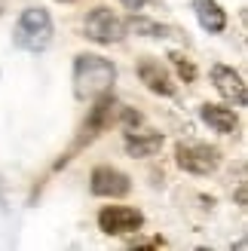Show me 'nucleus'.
Listing matches in <instances>:
<instances>
[{
    "mask_svg": "<svg viewBox=\"0 0 248 251\" xmlns=\"http://www.w3.org/2000/svg\"><path fill=\"white\" fill-rule=\"evenodd\" d=\"M199 117L202 123H208L215 132L221 135H233L239 129V117L233 114V107H221V104H202L199 107Z\"/></svg>",
    "mask_w": 248,
    "mask_h": 251,
    "instance_id": "nucleus-11",
    "label": "nucleus"
},
{
    "mask_svg": "<svg viewBox=\"0 0 248 251\" xmlns=\"http://www.w3.org/2000/svg\"><path fill=\"white\" fill-rule=\"evenodd\" d=\"M144 227V215L138 208L129 205H104L98 211V230L107 236H126V233H138Z\"/></svg>",
    "mask_w": 248,
    "mask_h": 251,
    "instance_id": "nucleus-6",
    "label": "nucleus"
},
{
    "mask_svg": "<svg viewBox=\"0 0 248 251\" xmlns=\"http://www.w3.org/2000/svg\"><path fill=\"white\" fill-rule=\"evenodd\" d=\"M193 12L199 19L202 31H208V34H221L227 28V12L221 9L218 0H193Z\"/></svg>",
    "mask_w": 248,
    "mask_h": 251,
    "instance_id": "nucleus-10",
    "label": "nucleus"
},
{
    "mask_svg": "<svg viewBox=\"0 0 248 251\" xmlns=\"http://www.w3.org/2000/svg\"><path fill=\"white\" fill-rule=\"evenodd\" d=\"M58 3H74V0H58Z\"/></svg>",
    "mask_w": 248,
    "mask_h": 251,
    "instance_id": "nucleus-18",
    "label": "nucleus"
},
{
    "mask_svg": "<svg viewBox=\"0 0 248 251\" xmlns=\"http://www.w3.org/2000/svg\"><path fill=\"white\" fill-rule=\"evenodd\" d=\"M3 12H6V0H0V19H3Z\"/></svg>",
    "mask_w": 248,
    "mask_h": 251,
    "instance_id": "nucleus-17",
    "label": "nucleus"
},
{
    "mask_svg": "<svg viewBox=\"0 0 248 251\" xmlns=\"http://www.w3.org/2000/svg\"><path fill=\"white\" fill-rule=\"evenodd\" d=\"M12 43L25 52H43L52 43V16L40 6L25 9L16 22V31H12Z\"/></svg>",
    "mask_w": 248,
    "mask_h": 251,
    "instance_id": "nucleus-2",
    "label": "nucleus"
},
{
    "mask_svg": "<svg viewBox=\"0 0 248 251\" xmlns=\"http://www.w3.org/2000/svg\"><path fill=\"white\" fill-rule=\"evenodd\" d=\"M123 147H126L129 156H153L159 147H163V135L159 132H126V138H123Z\"/></svg>",
    "mask_w": 248,
    "mask_h": 251,
    "instance_id": "nucleus-12",
    "label": "nucleus"
},
{
    "mask_svg": "<svg viewBox=\"0 0 248 251\" xmlns=\"http://www.w3.org/2000/svg\"><path fill=\"white\" fill-rule=\"evenodd\" d=\"M169 58H172V65L178 68V74H181V80H184V83H193V80H196V68H193V61H190V58H184L181 52H172Z\"/></svg>",
    "mask_w": 248,
    "mask_h": 251,
    "instance_id": "nucleus-14",
    "label": "nucleus"
},
{
    "mask_svg": "<svg viewBox=\"0 0 248 251\" xmlns=\"http://www.w3.org/2000/svg\"><path fill=\"white\" fill-rule=\"evenodd\" d=\"M138 80H141L153 95H163V98H172V95L178 92L175 77L169 74L166 65H159V58H141V61H138Z\"/></svg>",
    "mask_w": 248,
    "mask_h": 251,
    "instance_id": "nucleus-8",
    "label": "nucleus"
},
{
    "mask_svg": "<svg viewBox=\"0 0 248 251\" xmlns=\"http://www.w3.org/2000/svg\"><path fill=\"white\" fill-rule=\"evenodd\" d=\"M175 162L184 172L205 178V175H215L221 169V150L218 147H208L202 141H187V144L181 141L175 147Z\"/></svg>",
    "mask_w": 248,
    "mask_h": 251,
    "instance_id": "nucleus-3",
    "label": "nucleus"
},
{
    "mask_svg": "<svg viewBox=\"0 0 248 251\" xmlns=\"http://www.w3.org/2000/svg\"><path fill=\"white\" fill-rule=\"evenodd\" d=\"M120 3L126 6V9H141V6H147V3H150V0H120Z\"/></svg>",
    "mask_w": 248,
    "mask_h": 251,
    "instance_id": "nucleus-16",
    "label": "nucleus"
},
{
    "mask_svg": "<svg viewBox=\"0 0 248 251\" xmlns=\"http://www.w3.org/2000/svg\"><path fill=\"white\" fill-rule=\"evenodd\" d=\"M89 190L95 196H104V199H123V196H129L132 181L126 172H120L114 166H98L89 175Z\"/></svg>",
    "mask_w": 248,
    "mask_h": 251,
    "instance_id": "nucleus-7",
    "label": "nucleus"
},
{
    "mask_svg": "<svg viewBox=\"0 0 248 251\" xmlns=\"http://www.w3.org/2000/svg\"><path fill=\"white\" fill-rule=\"evenodd\" d=\"M92 101H95V104H92V110H89V120H86V126H83V135L77 138V144L71 147V153H68L65 159H61L58 166H65V162H68L74 153H77V150H80L83 144H89L92 138H98L104 129H110V126H114V117H117V101H114V95L104 92V95L92 98Z\"/></svg>",
    "mask_w": 248,
    "mask_h": 251,
    "instance_id": "nucleus-4",
    "label": "nucleus"
},
{
    "mask_svg": "<svg viewBox=\"0 0 248 251\" xmlns=\"http://www.w3.org/2000/svg\"><path fill=\"white\" fill-rule=\"evenodd\" d=\"M126 28H132L135 34H141V37H153V40H166V37H178L175 28H169V25H159L153 19H144V16H135Z\"/></svg>",
    "mask_w": 248,
    "mask_h": 251,
    "instance_id": "nucleus-13",
    "label": "nucleus"
},
{
    "mask_svg": "<svg viewBox=\"0 0 248 251\" xmlns=\"http://www.w3.org/2000/svg\"><path fill=\"white\" fill-rule=\"evenodd\" d=\"M120 114H123V126H129V129L141 123V114H135L132 107H120Z\"/></svg>",
    "mask_w": 248,
    "mask_h": 251,
    "instance_id": "nucleus-15",
    "label": "nucleus"
},
{
    "mask_svg": "<svg viewBox=\"0 0 248 251\" xmlns=\"http://www.w3.org/2000/svg\"><path fill=\"white\" fill-rule=\"evenodd\" d=\"M83 34L89 37L92 43L110 46V43H120L123 37H126V22H123L117 12H110L104 6H95L89 16L83 19Z\"/></svg>",
    "mask_w": 248,
    "mask_h": 251,
    "instance_id": "nucleus-5",
    "label": "nucleus"
},
{
    "mask_svg": "<svg viewBox=\"0 0 248 251\" xmlns=\"http://www.w3.org/2000/svg\"><path fill=\"white\" fill-rule=\"evenodd\" d=\"M212 83H215V89L224 95L230 104L245 107L248 92H245V80L239 77V71H233V68H227V65H215V68H212Z\"/></svg>",
    "mask_w": 248,
    "mask_h": 251,
    "instance_id": "nucleus-9",
    "label": "nucleus"
},
{
    "mask_svg": "<svg viewBox=\"0 0 248 251\" xmlns=\"http://www.w3.org/2000/svg\"><path fill=\"white\" fill-rule=\"evenodd\" d=\"M117 83V65L104 55L95 52H83L74 58V95L86 101V98H98L114 89Z\"/></svg>",
    "mask_w": 248,
    "mask_h": 251,
    "instance_id": "nucleus-1",
    "label": "nucleus"
}]
</instances>
